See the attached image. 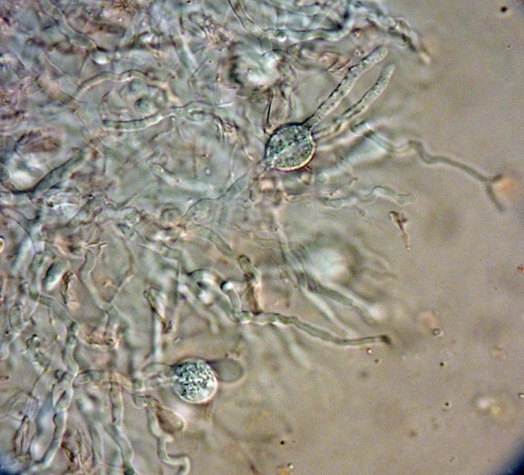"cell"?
Wrapping results in <instances>:
<instances>
[{
    "mask_svg": "<svg viewBox=\"0 0 524 475\" xmlns=\"http://www.w3.org/2000/svg\"><path fill=\"white\" fill-rule=\"evenodd\" d=\"M298 134L293 133L292 137H284L282 138L283 141H280L279 142L276 143L274 146L275 148L274 149H271V150L274 151V158L275 161L277 159H279L278 162H279L281 159L282 160L280 162H284L285 159H287L286 161L289 163V159L290 160L291 167L294 166L293 162V158L294 161V165L297 166V154L299 153V148L300 147L301 145L299 144L301 142L299 141L301 139L300 138L298 139Z\"/></svg>",
    "mask_w": 524,
    "mask_h": 475,
    "instance_id": "obj_2",
    "label": "cell"
},
{
    "mask_svg": "<svg viewBox=\"0 0 524 475\" xmlns=\"http://www.w3.org/2000/svg\"><path fill=\"white\" fill-rule=\"evenodd\" d=\"M217 386L216 378L205 363L190 361L178 367L174 373L173 387L183 400L200 403L210 400Z\"/></svg>",
    "mask_w": 524,
    "mask_h": 475,
    "instance_id": "obj_1",
    "label": "cell"
}]
</instances>
